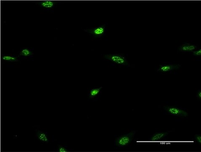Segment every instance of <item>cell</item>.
Instances as JSON below:
<instances>
[{"label": "cell", "instance_id": "cell-13", "mask_svg": "<svg viewBox=\"0 0 201 152\" xmlns=\"http://www.w3.org/2000/svg\"><path fill=\"white\" fill-rule=\"evenodd\" d=\"M193 53V55L196 57H200L201 55V49H198L197 50H195L192 52Z\"/></svg>", "mask_w": 201, "mask_h": 152}, {"label": "cell", "instance_id": "cell-1", "mask_svg": "<svg viewBox=\"0 0 201 152\" xmlns=\"http://www.w3.org/2000/svg\"><path fill=\"white\" fill-rule=\"evenodd\" d=\"M136 132L132 131L131 132L117 137L114 141V145L119 147H123L129 145L132 141Z\"/></svg>", "mask_w": 201, "mask_h": 152}, {"label": "cell", "instance_id": "cell-10", "mask_svg": "<svg viewBox=\"0 0 201 152\" xmlns=\"http://www.w3.org/2000/svg\"><path fill=\"white\" fill-rule=\"evenodd\" d=\"M36 137L39 139L40 141H42L43 142H44V143H48V141H49L46 133L41 131H38L37 135H36Z\"/></svg>", "mask_w": 201, "mask_h": 152}, {"label": "cell", "instance_id": "cell-2", "mask_svg": "<svg viewBox=\"0 0 201 152\" xmlns=\"http://www.w3.org/2000/svg\"><path fill=\"white\" fill-rule=\"evenodd\" d=\"M105 58L112 63L119 66H130L128 60L125 56L114 54L105 55Z\"/></svg>", "mask_w": 201, "mask_h": 152}, {"label": "cell", "instance_id": "cell-14", "mask_svg": "<svg viewBox=\"0 0 201 152\" xmlns=\"http://www.w3.org/2000/svg\"><path fill=\"white\" fill-rule=\"evenodd\" d=\"M68 150L64 146H59V148L58 149V152H68Z\"/></svg>", "mask_w": 201, "mask_h": 152}, {"label": "cell", "instance_id": "cell-16", "mask_svg": "<svg viewBox=\"0 0 201 152\" xmlns=\"http://www.w3.org/2000/svg\"><path fill=\"white\" fill-rule=\"evenodd\" d=\"M196 97L200 101L201 100V90L199 89V90H198L197 94H196Z\"/></svg>", "mask_w": 201, "mask_h": 152}, {"label": "cell", "instance_id": "cell-9", "mask_svg": "<svg viewBox=\"0 0 201 152\" xmlns=\"http://www.w3.org/2000/svg\"><path fill=\"white\" fill-rule=\"evenodd\" d=\"M55 4V2L51 1H42L39 3L40 6L48 10L54 8Z\"/></svg>", "mask_w": 201, "mask_h": 152}, {"label": "cell", "instance_id": "cell-8", "mask_svg": "<svg viewBox=\"0 0 201 152\" xmlns=\"http://www.w3.org/2000/svg\"><path fill=\"white\" fill-rule=\"evenodd\" d=\"M102 88V87L101 86L99 88L92 89L90 90V93L88 95L89 99H96L97 97H99Z\"/></svg>", "mask_w": 201, "mask_h": 152}, {"label": "cell", "instance_id": "cell-3", "mask_svg": "<svg viewBox=\"0 0 201 152\" xmlns=\"http://www.w3.org/2000/svg\"><path fill=\"white\" fill-rule=\"evenodd\" d=\"M84 31L88 33H90L95 38L101 39L104 37L106 35L107 31V25L105 24L99 27L85 29Z\"/></svg>", "mask_w": 201, "mask_h": 152}, {"label": "cell", "instance_id": "cell-12", "mask_svg": "<svg viewBox=\"0 0 201 152\" xmlns=\"http://www.w3.org/2000/svg\"><path fill=\"white\" fill-rule=\"evenodd\" d=\"M33 55V53L27 48L24 49L20 53V55L25 57H30Z\"/></svg>", "mask_w": 201, "mask_h": 152}, {"label": "cell", "instance_id": "cell-6", "mask_svg": "<svg viewBox=\"0 0 201 152\" xmlns=\"http://www.w3.org/2000/svg\"><path fill=\"white\" fill-rule=\"evenodd\" d=\"M197 48V46L195 44L186 43L181 44L179 46L178 49L181 52L186 53L193 52V51L196 50Z\"/></svg>", "mask_w": 201, "mask_h": 152}, {"label": "cell", "instance_id": "cell-11", "mask_svg": "<svg viewBox=\"0 0 201 152\" xmlns=\"http://www.w3.org/2000/svg\"><path fill=\"white\" fill-rule=\"evenodd\" d=\"M2 59L4 61H9V62H17L18 61L17 57L14 56L8 55L3 56Z\"/></svg>", "mask_w": 201, "mask_h": 152}, {"label": "cell", "instance_id": "cell-5", "mask_svg": "<svg viewBox=\"0 0 201 152\" xmlns=\"http://www.w3.org/2000/svg\"><path fill=\"white\" fill-rule=\"evenodd\" d=\"M180 67V65H174L172 64H163L160 65L157 71L162 73H166L172 71L174 70L178 69Z\"/></svg>", "mask_w": 201, "mask_h": 152}, {"label": "cell", "instance_id": "cell-4", "mask_svg": "<svg viewBox=\"0 0 201 152\" xmlns=\"http://www.w3.org/2000/svg\"><path fill=\"white\" fill-rule=\"evenodd\" d=\"M165 109L168 114L172 116L187 117L188 115V113L185 111L174 106L166 107Z\"/></svg>", "mask_w": 201, "mask_h": 152}, {"label": "cell", "instance_id": "cell-15", "mask_svg": "<svg viewBox=\"0 0 201 152\" xmlns=\"http://www.w3.org/2000/svg\"><path fill=\"white\" fill-rule=\"evenodd\" d=\"M194 138L196 141H197L201 144V135H196L194 136Z\"/></svg>", "mask_w": 201, "mask_h": 152}, {"label": "cell", "instance_id": "cell-7", "mask_svg": "<svg viewBox=\"0 0 201 152\" xmlns=\"http://www.w3.org/2000/svg\"><path fill=\"white\" fill-rule=\"evenodd\" d=\"M168 134V132L156 133L150 137L149 141L151 142L160 141L162 139H165Z\"/></svg>", "mask_w": 201, "mask_h": 152}]
</instances>
